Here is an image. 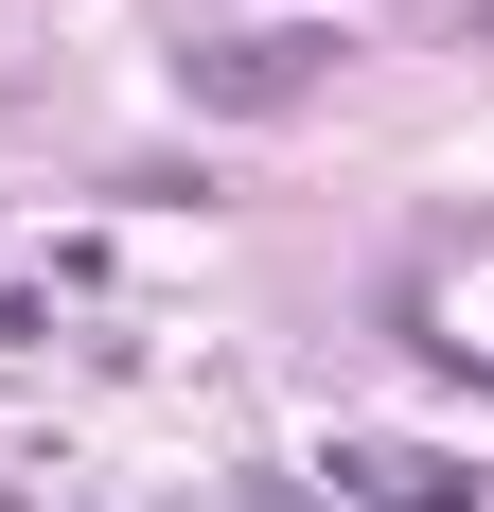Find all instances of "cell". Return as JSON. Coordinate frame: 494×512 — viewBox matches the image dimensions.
Wrapping results in <instances>:
<instances>
[{"instance_id": "3", "label": "cell", "mask_w": 494, "mask_h": 512, "mask_svg": "<svg viewBox=\"0 0 494 512\" xmlns=\"http://www.w3.org/2000/svg\"><path fill=\"white\" fill-rule=\"evenodd\" d=\"M230 512H318V495H283V477H247V495H230Z\"/></svg>"}, {"instance_id": "4", "label": "cell", "mask_w": 494, "mask_h": 512, "mask_svg": "<svg viewBox=\"0 0 494 512\" xmlns=\"http://www.w3.org/2000/svg\"><path fill=\"white\" fill-rule=\"evenodd\" d=\"M0 512H18V495H0Z\"/></svg>"}, {"instance_id": "2", "label": "cell", "mask_w": 494, "mask_h": 512, "mask_svg": "<svg viewBox=\"0 0 494 512\" xmlns=\"http://www.w3.org/2000/svg\"><path fill=\"white\" fill-rule=\"evenodd\" d=\"M353 512H477V477H459V460H371V442H353Z\"/></svg>"}, {"instance_id": "1", "label": "cell", "mask_w": 494, "mask_h": 512, "mask_svg": "<svg viewBox=\"0 0 494 512\" xmlns=\"http://www.w3.org/2000/svg\"><path fill=\"white\" fill-rule=\"evenodd\" d=\"M318 71H336V36H195L177 53V106L195 124H283Z\"/></svg>"}]
</instances>
